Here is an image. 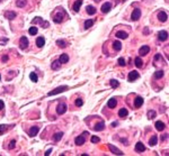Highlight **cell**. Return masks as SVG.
Masks as SVG:
<instances>
[{"mask_svg":"<svg viewBox=\"0 0 169 156\" xmlns=\"http://www.w3.org/2000/svg\"><path fill=\"white\" fill-rule=\"evenodd\" d=\"M92 25H94V20H91V19H88V20L84 21V28H86V29L90 28Z\"/></svg>","mask_w":169,"mask_h":156,"instance_id":"4dcf8cb0","label":"cell"},{"mask_svg":"<svg viewBox=\"0 0 169 156\" xmlns=\"http://www.w3.org/2000/svg\"><path fill=\"white\" fill-rule=\"evenodd\" d=\"M63 14H64V12H60V14L54 15V17H53V21H54V23H56V24L61 23V21L63 20Z\"/></svg>","mask_w":169,"mask_h":156,"instance_id":"7c38bea8","label":"cell"},{"mask_svg":"<svg viewBox=\"0 0 169 156\" xmlns=\"http://www.w3.org/2000/svg\"><path fill=\"white\" fill-rule=\"evenodd\" d=\"M118 65H121V66H125L126 65V63H125V60L123 57H120L118 58Z\"/></svg>","mask_w":169,"mask_h":156,"instance_id":"b9f144b4","label":"cell"},{"mask_svg":"<svg viewBox=\"0 0 169 156\" xmlns=\"http://www.w3.org/2000/svg\"><path fill=\"white\" fill-rule=\"evenodd\" d=\"M167 138V135H165V136H161V140H165Z\"/></svg>","mask_w":169,"mask_h":156,"instance_id":"681fc988","label":"cell"},{"mask_svg":"<svg viewBox=\"0 0 169 156\" xmlns=\"http://www.w3.org/2000/svg\"><path fill=\"white\" fill-rule=\"evenodd\" d=\"M167 18H168V16H167V14L165 11H160L159 14H158V19H159V21H161V23L167 21Z\"/></svg>","mask_w":169,"mask_h":156,"instance_id":"e0dca14e","label":"cell"},{"mask_svg":"<svg viewBox=\"0 0 169 156\" xmlns=\"http://www.w3.org/2000/svg\"><path fill=\"white\" fill-rule=\"evenodd\" d=\"M82 5V0H77L75 3H73V10H75L76 12H78L80 10V7H81Z\"/></svg>","mask_w":169,"mask_h":156,"instance_id":"603a6c76","label":"cell"},{"mask_svg":"<svg viewBox=\"0 0 169 156\" xmlns=\"http://www.w3.org/2000/svg\"><path fill=\"white\" fill-rule=\"evenodd\" d=\"M127 115H129V111L126 110V108H122V109H120V111H118V116L122 117V118L126 117Z\"/></svg>","mask_w":169,"mask_h":156,"instance_id":"83f0119b","label":"cell"},{"mask_svg":"<svg viewBox=\"0 0 169 156\" xmlns=\"http://www.w3.org/2000/svg\"><path fill=\"white\" fill-rule=\"evenodd\" d=\"M28 44H29V42H28V39H27V37H26V36L20 37V39H19V47H20L21 49H26V48H27Z\"/></svg>","mask_w":169,"mask_h":156,"instance_id":"3957f363","label":"cell"},{"mask_svg":"<svg viewBox=\"0 0 169 156\" xmlns=\"http://www.w3.org/2000/svg\"><path fill=\"white\" fill-rule=\"evenodd\" d=\"M108 148H109V151L112 152L113 154H115V155H124V153H123L121 149H118L117 147H115L112 144H108Z\"/></svg>","mask_w":169,"mask_h":156,"instance_id":"5b68a950","label":"cell"},{"mask_svg":"<svg viewBox=\"0 0 169 156\" xmlns=\"http://www.w3.org/2000/svg\"><path fill=\"white\" fill-rule=\"evenodd\" d=\"M135 151L139 152V153H142V152L146 151V146H144V144H142L141 142L136 143L135 144Z\"/></svg>","mask_w":169,"mask_h":156,"instance_id":"5bb4252c","label":"cell"},{"mask_svg":"<svg viewBox=\"0 0 169 156\" xmlns=\"http://www.w3.org/2000/svg\"><path fill=\"white\" fill-rule=\"evenodd\" d=\"M86 11H87L88 15H95L97 10L94 6H87V7H86Z\"/></svg>","mask_w":169,"mask_h":156,"instance_id":"cb8c5ba5","label":"cell"},{"mask_svg":"<svg viewBox=\"0 0 169 156\" xmlns=\"http://www.w3.org/2000/svg\"><path fill=\"white\" fill-rule=\"evenodd\" d=\"M62 137H63V133H58V134H55V135H54L53 139H54V142H59Z\"/></svg>","mask_w":169,"mask_h":156,"instance_id":"e575fe53","label":"cell"},{"mask_svg":"<svg viewBox=\"0 0 169 156\" xmlns=\"http://www.w3.org/2000/svg\"><path fill=\"white\" fill-rule=\"evenodd\" d=\"M56 45H59V47H61V48H63V47L67 46V42L63 39H59L56 40Z\"/></svg>","mask_w":169,"mask_h":156,"instance_id":"1f68e13d","label":"cell"},{"mask_svg":"<svg viewBox=\"0 0 169 156\" xmlns=\"http://www.w3.org/2000/svg\"><path fill=\"white\" fill-rule=\"evenodd\" d=\"M38 131H40V127L34 126V127H32V128L29 129V131H28V135L31 136V137H35V136L38 134Z\"/></svg>","mask_w":169,"mask_h":156,"instance_id":"8fae6325","label":"cell"},{"mask_svg":"<svg viewBox=\"0 0 169 156\" xmlns=\"http://www.w3.org/2000/svg\"><path fill=\"white\" fill-rule=\"evenodd\" d=\"M7 128H8L7 125H0V134H3L7 130Z\"/></svg>","mask_w":169,"mask_h":156,"instance_id":"ab89813d","label":"cell"},{"mask_svg":"<svg viewBox=\"0 0 169 156\" xmlns=\"http://www.w3.org/2000/svg\"><path fill=\"white\" fill-rule=\"evenodd\" d=\"M59 61L61 64H64V63H68L69 62V56L68 54H61L59 57Z\"/></svg>","mask_w":169,"mask_h":156,"instance_id":"44dd1931","label":"cell"},{"mask_svg":"<svg viewBox=\"0 0 169 156\" xmlns=\"http://www.w3.org/2000/svg\"><path fill=\"white\" fill-rule=\"evenodd\" d=\"M157 143H158V137L156 135H153L150 138V140H149V144H150V146H155V145H157Z\"/></svg>","mask_w":169,"mask_h":156,"instance_id":"f1b7e54d","label":"cell"},{"mask_svg":"<svg viewBox=\"0 0 169 156\" xmlns=\"http://www.w3.org/2000/svg\"><path fill=\"white\" fill-rule=\"evenodd\" d=\"M117 125H118V122H113V123H112V126H113V127H116Z\"/></svg>","mask_w":169,"mask_h":156,"instance_id":"c3c4849f","label":"cell"},{"mask_svg":"<svg viewBox=\"0 0 169 156\" xmlns=\"http://www.w3.org/2000/svg\"><path fill=\"white\" fill-rule=\"evenodd\" d=\"M100 9H101V12H103V14H107V12L112 9V3L110 2H105L103 6H101Z\"/></svg>","mask_w":169,"mask_h":156,"instance_id":"9c48e42d","label":"cell"},{"mask_svg":"<svg viewBox=\"0 0 169 156\" xmlns=\"http://www.w3.org/2000/svg\"><path fill=\"white\" fill-rule=\"evenodd\" d=\"M158 38H159V40H161V42H165V40H167V38H168V33H167L166 30H160L159 33H158Z\"/></svg>","mask_w":169,"mask_h":156,"instance_id":"ba28073f","label":"cell"},{"mask_svg":"<svg viewBox=\"0 0 169 156\" xmlns=\"http://www.w3.org/2000/svg\"><path fill=\"white\" fill-rule=\"evenodd\" d=\"M164 77V71H157V72H155V79H161V78Z\"/></svg>","mask_w":169,"mask_h":156,"instance_id":"d590c367","label":"cell"},{"mask_svg":"<svg viewBox=\"0 0 169 156\" xmlns=\"http://www.w3.org/2000/svg\"><path fill=\"white\" fill-rule=\"evenodd\" d=\"M134 63H135V65L138 66V68H142V60H141V57H135V60H134Z\"/></svg>","mask_w":169,"mask_h":156,"instance_id":"d6a6232c","label":"cell"},{"mask_svg":"<svg viewBox=\"0 0 169 156\" xmlns=\"http://www.w3.org/2000/svg\"><path fill=\"white\" fill-rule=\"evenodd\" d=\"M155 126H156V129L159 131H162L165 129V123L162 122V121H157Z\"/></svg>","mask_w":169,"mask_h":156,"instance_id":"d4e9b609","label":"cell"},{"mask_svg":"<svg viewBox=\"0 0 169 156\" xmlns=\"http://www.w3.org/2000/svg\"><path fill=\"white\" fill-rule=\"evenodd\" d=\"M17 14L15 11H6L5 12V17L7 19H9V20H12L14 18H16Z\"/></svg>","mask_w":169,"mask_h":156,"instance_id":"d6986e66","label":"cell"},{"mask_svg":"<svg viewBox=\"0 0 169 156\" xmlns=\"http://www.w3.org/2000/svg\"><path fill=\"white\" fill-rule=\"evenodd\" d=\"M66 111H67L66 103H60V105L56 107V112H58V115H63V114H66Z\"/></svg>","mask_w":169,"mask_h":156,"instance_id":"8992f818","label":"cell"},{"mask_svg":"<svg viewBox=\"0 0 169 156\" xmlns=\"http://www.w3.org/2000/svg\"><path fill=\"white\" fill-rule=\"evenodd\" d=\"M141 17V10L140 9H134L133 11H132V15H131V19L132 20H138V19H140Z\"/></svg>","mask_w":169,"mask_h":156,"instance_id":"52a82bcc","label":"cell"},{"mask_svg":"<svg viewBox=\"0 0 169 156\" xmlns=\"http://www.w3.org/2000/svg\"><path fill=\"white\" fill-rule=\"evenodd\" d=\"M139 78H140V74H139V72H136V71H131V72L129 73V75H127V80H129L130 82L135 81Z\"/></svg>","mask_w":169,"mask_h":156,"instance_id":"277c9868","label":"cell"},{"mask_svg":"<svg viewBox=\"0 0 169 156\" xmlns=\"http://www.w3.org/2000/svg\"><path fill=\"white\" fill-rule=\"evenodd\" d=\"M38 32L37 27H31L29 29H28V33H29V35H36Z\"/></svg>","mask_w":169,"mask_h":156,"instance_id":"836d02e7","label":"cell"},{"mask_svg":"<svg viewBox=\"0 0 169 156\" xmlns=\"http://www.w3.org/2000/svg\"><path fill=\"white\" fill-rule=\"evenodd\" d=\"M109 83H110V85H112V88H117V86L120 85V82L116 81V80H114V79L110 80Z\"/></svg>","mask_w":169,"mask_h":156,"instance_id":"8d00e7d4","label":"cell"},{"mask_svg":"<svg viewBox=\"0 0 169 156\" xmlns=\"http://www.w3.org/2000/svg\"><path fill=\"white\" fill-rule=\"evenodd\" d=\"M156 116H157L156 111H153V110H149V111H148V118L149 119H153Z\"/></svg>","mask_w":169,"mask_h":156,"instance_id":"f35d334b","label":"cell"},{"mask_svg":"<svg viewBox=\"0 0 169 156\" xmlns=\"http://www.w3.org/2000/svg\"><path fill=\"white\" fill-rule=\"evenodd\" d=\"M150 52V47L147 46V45H144V46H142L140 49H139V54H140V56H144L147 55V54Z\"/></svg>","mask_w":169,"mask_h":156,"instance_id":"30bf717a","label":"cell"},{"mask_svg":"<svg viewBox=\"0 0 169 156\" xmlns=\"http://www.w3.org/2000/svg\"><path fill=\"white\" fill-rule=\"evenodd\" d=\"M26 3H27V0H17L16 5H17V7L23 8V7H25L26 6Z\"/></svg>","mask_w":169,"mask_h":156,"instance_id":"f546056e","label":"cell"},{"mask_svg":"<svg viewBox=\"0 0 169 156\" xmlns=\"http://www.w3.org/2000/svg\"><path fill=\"white\" fill-rule=\"evenodd\" d=\"M143 98L142 97H136L135 100H134V107L135 108H140L141 106L143 105Z\"/></svg>","mask_w":169,"mask_h":156,"instance_id":"4fadbf2b","label":"cell"},{"mask_svg":"<svg viewBox=\"0 0 169 156\" xmlns=\"http://www.w3.org/2000/svg\"><path fill=\"white\" fill-rule=\"evenodd\" d=\"M94 129H95L96 131H101V130H104V129H105V123H104L103 121H100V122H97L96 125H95Z\"/></svg>","mask_w":169,"mask_h":156,"instance_id":"ac0fdd59","label":"cell"},{"mask_svg":"<svg viewBox=\"0 0 169 156\" xmlns=\"http://www.w3.org/2000/svg\"><path fill=\"white\" fill-rule=\"evenodd\" d=\"M15 146H16V140H11L10 142V145H9V149H14L15 148Z\"/></svg>","mask_w":169,"mask_h":156,"instance_id":"ee69618b","label":"cell"},{"mask_svg":"<svg viewBox=\"0 0 169 156\" xmlns=\"http://www.w3.org/2000/svg\"><path fill=\"white\" fill-rule=\"evenodd\" d=\"M116 105H117V100H116L115 98L109 99V100H108V102H107L108 108H110V109H113V108H115V107H116Z\"/></svg>","mask_w":169,"mask_h":156,"instance_id":"7402d4cb","label":"cell"},{"mask_svg":"<svg viewBox=\"0 0 169 156\" xmlns=\"http://www.w3.org/2000/svg\"><path fill=\"white\" fill-rule=\"evenodd\" d=\"M121 142H123V143H127V140H126V139H121Z\"/></svg>","mask_w":169,"mask_h":156,"instance_id":"f907efd6","label":"cell"},{"mask_svg":"<svg viewBox=\"0 0 169 156\" xmlns=\"http://www.w3.org/2000/svg\"><path fill=\"white\" fill-rule=\"evenodd\" d=\"M68 89H69V86H67V85L58 86V88H55L54 90L50 91V92L47 93V96H55V94H58V93H61V92H64V91H67Z\"/></svg>","mask_w":169,"mask_h":156,"instance_id":"6da1fadb","label":"cell"},{"mask_svg":"<svg viewBox=\"0 0 169 156\" xmlns=\"http://www.w3.org/2000/svg\"><path fill=\"white\" fill-rule=\"evenodd\" d=\"M127 33L126 32H123V30H118L117 33H116V37L120 38V39H126L127 38Z\"/></svg>","mask_w":169,"mask_h":156,"instance_id":"2e32d148","label":"cell"},{"mask_svg":"<svg viewBox=\"0 0 169 156\" xmlns=\"http://www.w3.org/2000/svg\"><path fill=\"white\" fill-rule=\"evenodd\" d=\"M51 153H52V149L50 148V149H47V151L45 152V155H46V156H49V155H50V154H51Z\"/></svg>","mask_w":169,"mask_h":156,"instance_id":"bcb514c9","label":"cell"},{"mask_svg":"<svg viewBox=\"0 0 169 156\" xmlns=\"http://www.w3.org/2000/svg\"><path fill=\"white\" fill-rule=\"evenodd\" d=\"M36 45H37V47H43L45 45V38L42 37V36H40V37L36 38Z\"/></svg>","mask_w":169,"mask_h":156,"instance_id":"ffe728a7","label":"cell"},{"mask_svg":"<svg viewBox=\"0 0 169 156\" xmlns=\"http://www.w3.org/2000/svg\"><path fill=\"white\" fill-rule=\"evenodd\" d=\"M100 142V139H99V137H97V136H92L91 137V143H99Z\"/></svg>","mask_w":169,"mask_h":156,"instance_id":"7bdbcfd3","label":"cell"},{"mask_svg":"<svg viewBox=\"0 0 169 156\" xmlns=\"http://www.w3.org/2000/svg\"><path fill=\"white\" fill-rule=\"evenodd\" d=\"M84 142H86V139H84V136H78V137H76V139H75L76 145H78V146H81V145H84Z\"/></svg>","mask_w":169,"mask_h":156,"instance_id":"9a60e30c","label":"cell"},{"mask_svg":"<svg viewBox=\"0 0 169 156\" xmlns=\"http://www.w3.org/2000/svg\"><path fill=\"white\" fill-rule=\"evenodd\" d=\"M94 1H96V2H98V1H100V0H94Z\"/></svg>","mask_w":169,"mask_h":156,"instance_id":"816d5d0a","label":"cell"},{"mask_svg":"<svg viewBox=\"0 0 169 156\" xmlns=\"http://www.w3.org/2000/svg\"><path fill=\"white\" fill-rule=\"evenodd\" d=\"M7 60H8V56L5 55V56L2 57V62H7Z\"/></svg>","mask_w":169,"mask_h":156,"instance_id":"7dc6e473","label":"cell"},{"mask_svg":"<svg viewBox=\"0 0 169 156\" xmlns=\"http://www.w3.org/2000/svg\"><path fill=\"white\" fill-rule=\"evenodd\" d=\"M113 48L115 49V51H121V48H122V44H121L120 40H115V42L113 43Z\"/></svg>","mask_w":169,"mask_h":156,"instance_id":"4316f807","label":"cell"},{"mask_svg":"<svg viewBox=\"0 0 169 156\" xmlns=\"http://www.w3.org/2000/svg\"><path fill=\"white\" fill-rule=\"evenodd\" d=\"M61 65H62V64L60 63V61H59V60H55V61L53 62V63H52L51 68L53 69V70H59V69L61 68Z\"/></svg>","mask_w":169,"mask_h":156,"instance_id":"484cf974","label":"cell"},{"mask_svg":"<svg viewBox=\"0 0 169 156\" xmlns=\"http://www.w3.org/2000/svg\"><path fill=\"white\" fill-rule=\"evenodd\" d=\"M29 79L32 80L33 82H37V80H38V78H37V75H36V73H34V72H32L31 74H29Z\"/></svg>","mask_w":169,"mask_h":156,"instance_id":"74e56055","label":"cell"},{"mask_svg":"<svg viewBox=\"0 0 169 156\" xmlns=\"http://www.w3.org/2000/svg\"><path fill=\"white\" fill-rule=\"evenodd\" d=\"M0 80H1V77H0Z\"/></svg>","mask_w":169,"mask_h":156,"instance_id":"f5cc1de1","label":"cell"},{"mask_svg":"<svg viewBox=\"0 0 169 156\" xmlns=\"http://www.w3.org/2000/svg\"><path fill=\"white\" fill-rule=\"evenodd\" d=\"M3 108H5V103H3V101L0 100V110H2Z\"/></svg>","mask_w":169,"mask_h":156,"instance_id":"f6af8a7d","label":"cell"},{"mask_svg":"<svg viewBox=\"0 0 169 156\" xmlns=\"http://www.w3.org/2000/svg\"><path fill=\"white\" fill-rule=\"evenodd\" d=\"M32 24H36V25H37V24H41V25L43 26V28H47L50 26V24L47 23V21H43V19L41 18V17H36V18H34L33 20H32Z\"/></svg>","mask_w":169,"mask_h":156,"instance_id":"7a4b0ae2","label":"cell"},{"mask_svg":"<svg viewBox=\"0 0 169 156\" xmlns=\"http://www.w3.org/2000/svg\"><path fill=\"white\" fill-rule=\"evenodd\" d=\"M82 105H84V101H82V99H81V98H78L77 100H76V106H77V107H81Z\"/></svg>","mask_w":169,"mask_h":156,"instance_id":"60d3db41","label":"cell"}]
</instances>
